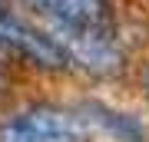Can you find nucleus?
Segmentation results:
<instances>
[{"instance_id": "obj_4", "label": "nucleus", "mask_w": 149, "mask_h": 142, "mask_svg": "<svg viewBox=\"0 0 149 142\" xmlns=\"http://www.w3.org/2000/svg\"><path fill=\"white\" fill-rule=\"evenodd\" d=\"M76 112L83 116V122L90 126L93 136L100 132V136H106L109 142H149V129L133 116V112H123L116 106L96 103V99L80 103Z\"/></svg>"}, {"instance_id": "obj_1", "label": "nucleus", "mask_w": 149, "mask_h": 142, "mask_svg": "<svg viewBox=\"0 0 149 142\" xmlns=\"http://www.w3.org/2000/svg\"><path fill=\"white\" fill-rule=\"evenodd\" d=\"M0 142H93V132L76 109L33 103L0 119Z\"/></svg>"}, {"instance_id": "obj_5", "label": "nucleus", "mask_w": 149, "mask_h": 142, "mask_svg": "<svg viewBox=\"0 0 149 142\" xmlns=\"http://www.w3.org/2000/svg\"><path fill=\"white\" fill-rule=\"evenodd\" d=\"M139 89H143V99L149 103V63H146L143 73H139Z\"/></svg>"}, {"instance_id": "obj_2", "label": "nucleus", "mask_w": 149, "mask_h": 142, "mask_svg": "<svg viewBox=\"0 0 149 142\" xmlns=\"http://www.w3.org/2000/svg\"><path fill=\"white\" fill-rule=\"evenodd\" d=\"M43 30L63 50L70 69H80L96 79H113L126 69V56L109 26H43Z\"/></svg>"}, {"instance_id": "obj_3", "label": "nucleus", "mask_w": 149, "mask_h": 142, "mask_svg": "<svg viewBox=\"0 0 149 142\" xmlns=\"http://www.w3.org/2000/svg\"><path fill=\"white\" fill-rule=\"evenodd\" d=\"M43 26H109V0H23Z\"/></svg>"}]
</instances>
